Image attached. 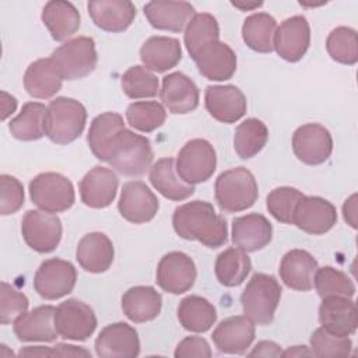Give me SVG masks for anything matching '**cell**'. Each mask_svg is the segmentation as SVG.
<instances>
[{"instance_id":"cell-1","label":"cell","mask_w":358,"mask_h":358,"mask_svg":"<svg viewBox=\"0 0 358 358\" xmlns=\"http://www.w3.org/2000/svg\"><path fill=\"white\" fill-rule=\"evenodd\" d=\"M175 232L186 241H199L215 249L228 239V225L208 201L194 200L175 208L172 215Z\"/></svg>"},{"instance_id":"cell-2","label":"cell","mask_w":358,"mask_h":358,"mask_svg":"<svg viewBox=\"0 0 358 358\" xmlns=\"http://www.w3.org/2000/svg\"><path fill=\"white\" fill-rule=\"evenodd\" d=\"M154 152L150 140L129 129H123L113 140L108 164L119 173L130 178L144 175L152 164Z\"/></svg>"},{"instance_id":"cell-3","label":"cell","mask_w":358,"mask_h":358,"mask_svg":"<svg viewBox=\"0 0 358 358\" xmlns=\"http://www.w3.org/2000/svg\"><path fill=\"white\" fill-rule=\"evenodd\" d=\"M87 123L85 106L67 96H57L50 101L45 116V136L55 144H69L77 140Z\"/></svg>"},{"instance_id":"cell-4","label":"cell","mask_w":358,"mask_h":358,"mask_svg":"<svg viewBox=\"0 0 358 358\" xmlns=\"http://www.w3.org/2000/svg\"><path fill=\"white\" fill-rule=\"evenodd\" d=\"M281 285L274 275L255 273L241 294V303L245 315L255 324H271L281 299Z\"/></svg>"},{"instance_id":"cell-5","label":"cell","mask_w":358,"mask_h":358,"mask_svg":"<svg viewBox=\"0 0 358 358\" xmlns=\"http://www.w3.org/2000/svg\"><path fill=\"white\" fill-rule=\"evenodd\" d=\"M215 201L225 213H239L250 208L259 196L257 182L245 166L224 171L215 179Z\"/></svg>"},{"instance_id":"cell-6","label":"cell","mask_w":358,"mask_h":358,"mask_svg":"<svg viewBox=\"0 0 358 358\" xmlns=\"http://www.w3.org/2000/svg\"><path fill=\"white\" fill-rule=\"evenodd\" d=\"M50 59L63 80L84 78L95 70L98 63L95 42L90 36L73 38L56 48Z\"/></svg>"},{"instance_id":"cell-7","label":"cell","mask_w":358,"mask_h":358,"mask_svg":"<svg viewBox=\"0 0 358 358\" xmlns=\"http://www.w3.org/2000/svg\"><path fill=\"white\" fill-rule=\"evenodd\" d=\"M29 196L32 203L42 211L63 213L76 200L73 183L57 172H42L29 182Z\"/></svg>"},{"instance_id":"cell-8","label":"cell","mask_w":358,"mask_h":358,"mask_svg":"<svg viewBox=\"0 0 358 358\" xmlns=\"http://www.w3.org/2000/svg\"><path fill=\"white\" fill-rule=\"evenodd\" d=\"M176 172L189 185L208 180L217 166V154L210 141L193 138L187 141L176 157Z\"/></svg>"},{"instance_id":"cell-9","label":"cell","mask_w":358,"mask_h":358,"mask_svg":"<svg viewBox=\"0 0 358 358\" xmlns=\"http://www.w3.org/2000/svg\"><path fill=\"white\" fill-rule=\"evenodd\" d=\"M62 221L56 214L28 210L21 220V234L25 243L38 253L53 252L62 239Z\"/></svg>"},{"instance_id":"cell-10","label":"cell","mask_w":358,"mask_h":358,"mask_svg":"<svg viewBox=\"0 0 358 358\" xmlns=\"http://www.w3.org/2000/svg\"><path fill=\"white\" fill-rule=\"evenodd\" d=\"M77 282L76 267L63 259L53 257L41 263L34 275V289L48 301L69 295Z\"/></svg>"},{"instance_id":"cell-11","label":"cell","mask_w":358,"mask_h":358,"mask_svg":"<svg viewBox=\"0 0 358 358\" xmlns=\"http://www.w3.org/2000/svg\"><path fill=\"white\" fill-rule=\"evenodd\" d=\"M55 326L64 340L84 341L95 331L96 316L90 305L73 298L56 308Z\"/></svg>"},{"instance_id":"cell-12","label":"cell","mask_w":358,"mask_h":358,"mask_svg":"<svg viewBox=\"0 0 358 358\" xmlns=\"http://www.w3.org/2000/svg\"><path fill=\"white\" fill-rule=\"evenodd\" d=\"M292 151L306 165H320L329 159L333 151L330 131L319 123L299 126L292 134Z\"/></svg>"},{"instance_id":"cell-13","label":"cell","mask_w":358,"mask_h":358,"mask_svg":"<svg viewBox=\"0 0 358 358\" xmlns=\"http://www.w3.org/2000/svg\"><path fill=\"white\" fill-rule=\"evenodd\" d=\"M197 277L193 259L183 252L164 255L157 267V284L165 292L179 295L189 291Z\"/></svg>"},{"instance_id":"cell-14","label":"cell","mask_w":358,"mask_h":358,"mask_svg":"<svg viewBox=\"0 0 358 358\" xmlns=\"http://www.w3.org/2000/svg\"><path fill=\"white\" fill-rule=\"evenodd\" d=\"M310 45V27L303 15H294L277 27L273 49L277 55L291 63L299 62Z\"/></svg>"},{"instance_id":"cell-15","label":"cell","mask_w":358,"mask_h":358,"mask_svg":"<svg viewBox=\"0 0 358 358\" xmlns=\"http://www.w3.org/2000/svg\"><path fill=\"white\" fill-rule=\"evenodd\" d=\"M117 208L126 221L145 224L157 215L159 201L144 182L131 180L123 185Z\"/></svg>"},{"instance_id":"cell-16","label":"cell","mask_w":358,"mask_h":358,"mask_svg":"<svg viewBox=\"0 0 358 358\" xmlns=\"http://www.w3.org/2000/svg\"><path fill=\"white\" fill-rule=\"evenodd\" d=\"M337 222L336 207L320 196H305L294 213V225L309 235H323Z\"/></svg>"},{"instance_id":"cell-17","label":"cell","mask_w":358,"mask_h":358,"mask_svg":"<svg viewBox=\"0 0 358 358\" xmlns=\"http://www.w3.org/2000/svg\"><path fill=\"white\" fill-rule=\"evenodd\" d=\"M95 352L102 358H134L140 354V338L124 322L108 324L95 340Z\"/></svg>"},{"instance_id":"cell-18","label":"cell","mask_w":358,"mask_h":358,"mask_svg":"<svg viewBox=\"0 0 358 358\" xmlns=\"http://www.w3.org/2000/svg\"><path fill=\"white\" fill-rule=\"evenodd\" d=\"M255 336V323L246 315H236L221 320L214 329L211 338L220 352L241 355L252 345Z\"/></svg>"},{"instance_id":"cell-19","label":"cell","mask_w":358,"mask_h":358,"mask_svg":"<svg viewBox=\"0 0 358 358\" xmlns=\"http://www.w3.org/2000/svg\"><path fill=\"white\" fill-rule=\"evenodd\" d=\"M159 98L171 113L186 115L199 106L200 92L190 77L175 71L162 78Z\"/></svg>"},{"instance_id":"cell-20","label":"cell","mask_w":358,"mask_h":358,"mask_svg":"<svg viewBox=\"0 0 358 358\" xmlns=\"http://www.w3.org/2000/svg\"><path fill=\"white\" fill-rule=\"evenodd\" d=\"M207 112L221 123H235L246 113V96L235 85H208L204 94Z\"/></svg>"},{"instance_id":"cell-21","label":"cell","mask_w":358,"mask_h":358,"mask_svg":"<svg viewBox=\"0 0 358 358\" xmlns=\"http://www.w3.org/2000/svg\"><path fill=\"white\" fill-rule=\"evenodd\" d=\"M192 59L199 73L211 81L229 80L236 71V55L231 46L221 41L204 45Z\"/></svg>"},{"instance_id":"cell-22","label":"cell","mask_w":358,"mask_h":358,"mask_svg":"<svg viewBox=\"0 0 358 358\" xmlns=\"http://www.w3.org/2000/svg\"><path fill=\"white\" fill-rule=\"evenodd\" d=\"M117 186L119 179L116 173L106 166L96 165L78 183L81 201L91 208H105L115 200Z\"/></svg>"},{"instance_id":"cell-23","label":"cell","mask_w":358,"mask_h":358,"mask_svg":"<svg viewBox=\"0 0 358 358\" xmlns=\"http://www.w3.org/2000/svg\"><path fill=\"white\" fill-rule=\"evenodd\" d=\"M320 327L326 331L350 337L357 330V305L348 296H326L319 306Z\"/></svg>"},{"instance_id":"cell-24","label":"cell","mask_w":358,"mask_h":358,"mask_svg":"<svg viewBox=\"0 0 358 358\" xmlns=\"http://www.w3.org/2000/svg\"><path fill=\"white\" fill-rule=\"evenodd\" d=\"M55 310L52 305H42L22 313L13 322L14 334L20 341L52 343L59 333L55 326Z\"/></svg>"},{"instance_id":"cell-25","label":"cell","mask_w":358,"mask_h":358,"mask_svg":"<svg viewBox=\"0 0 358 358\" xmlns=\"http://www.w3.org/2000/svg\"><path fill=\"white\" fill-rule=\"evenodd\" d=\"M271 238V222L263 214L250 213L232 221V242L246 253L266 248Z\"/></svg>"},{"instance_id":"cell-26","label":"cell","mask_w":358,"mask_h":358,"mask_svg":"<svg viewBox=\"0 0 358 358\" xmlns=\"http://www.w3.org/2000/svg\"><path fill=\"white\" fill-rule=\"evenodd\" d=\"M88 13L94 24L106 32H123L136 18V6L129 0H92Z\"/></svg>"},{"instance_id":"cell-27","label":"cell","mask_w":358,"mask_h":358,"mask_svg":"<svg viewBox=\"0 0 358 358\" xmlns=\"http://www.w3.org/2000/svg\"><path fill=\"white\" fill-rule=\"evenodd\" d=\"M316 259L303 249L288 250L280 263V278L295 291H310L313 288V277L317 270Z\"/></svg>"},{"instance_id":"cell-28","label":"cell","mask_w":358,"mask_h":358,"mask_svg":"<svg viewBox=\"0 0 358 358\" xmlns=\"http://www.w3.org/2000/svg\"><path fill=\"white\" fill-rule=\"evenodd\" d=\"M143 10L152 28L169 32H180L196 14L190 3L173 0L148 1Z\"/></svg>"},{"instance_id":"cell-29","label":"cell","mask_w":358,"mask_h":358,"mask_svg":"<svg viewBox=\"0 0 358 358\" xmlns=\"http://www.w3.org/2000/svg\"><path fill=\"white\" fill-rule=\"evenodd\" d=\"M113 243L103 232H90L77 245L76 259L81 268L88 273H105L113 263Z\"/></svg>"},{"instance_id":"cell-30","label":"cell","mask_w":358,"mask_h":358,"mask_svg":"<svg viewBox=\"0 0 358 358\" xmlns=\"http://www.w3.org/2000/svg\"><path fill=\"white\" fill-rule=\"evenodd\" d=\"M162 309L161 294L150 285H136L129 288L122 296V310L134 323L154 320Z\"/></svg>"},{"instance_id":"cell-31","label":"cell","mask_w":358,"mask_h":358,"mask_svg":"<svg viewBox=\"0 0 358 358\" xmlns=\"http://www.w3.org/2000/svg\"><path fill=\"white\" fill-rule=\"evenodd\" d=\"M140 59L150 71L165 73L173 69L182 59V46L176 38L151 36L141 49Z\"/></svg>"},{"instance_id":"cell-32","label":"cell","mask_w":358,"mask_h":358,"mask_svg":"<svg viewBox=\"0 0 358 358\" xmlns=\"http://www.w3.org/2000/svg\"><path fill=\"white\" fill-rule=\"evenodd\" d=\"M63 78L50 57L32 62L24 74V88L32 98L49 99L62 90Z\"/></svg>"},{"instance_id":"cell-33","label":"cell","mask_w":358,"mask_h":358,"mask_svg":"<svg viewBox=\"0 0 358 358\" xmlns=\"http://www.w3.org/2000/svg\"><path fill=\"white\" fill-rule=\"evenodd\" d=\"M150 182L165 199L182 201L194 193V186L186 183L176 172L173 158H161L150 168Z\"/></svg>"},{"instance_id":"cell-34","label":"cell","mask_w":358,"mask_h":358,"mask_svg":"<svg viewBox=\"0 0 358 358\" xmlns=\"http://www.w3.org/2000/svg\"><path fill=\"white\" fill-rule=\"evenodd\" d=\"M42 22L49 29L50 36L57 41H66L80 29L81 17L76 6L64 0L48 1L42 10Z\"/></svg>"},{"instance_id":"cell-35","label":"cell","mask_w":358,"mask_h":358,"mask_svg":"<svg viewBox=\"0 0 358 358\" xmlns=\"http://www.w3.org/2000/svg\"><path fill=\"white\" fill-rule=\"evenodd\" d=\"M123 129H126L123 117L116 112H103L91 122L87 141L99 161L108 162L110 145Z\"/></svg>"},{"instance_id":"cell-36","label":"cell","mask_w":358,"mask_h":358,"mask_svg":"<svg viewBox=\"0 0 358 358\" xmlns=\"http://www.w3.org/2000/svg\"><path fill=\"white\" fill-rule=\"evenodd\" d=\"M178 320L187 331L206 333L215 323L217 310L208 299L200 295H189L179 302Z\"/></svg>"},{"instance_id":"cell-37","label":"cell","mask_w":358,"mask_h":358,"mask_svg":"<svg viewBox=\"0 0 358 358\" xmlns=\"http://www.w3.org/2000/svg\"><path fill=\"white\" fill-rule=\"evenodd\" d=\"M48 106L41 102H27L21 112L10 120L8 130L14 138L35 141L45 136V116Z\"/></svg>"},{"instance_id":"cell-38","label":"cell","mask_w":358,"mask_h":358,"mask_svg":"<svg viewBox=\"0 0 358 358\" xmlns=\"http://www.w3.org/2000/svg\"><path fill=\"white\" fill-rule=\"evenodd\" d=\"M252 270V262L239 248H228L215 259V277L224 287L241 285Z\"/></svg>"},{"instance_id":"cell-39","label":"cell","mask_w":358,"mask_h":358,"mask_svg":"<svg viewBox=\"0 0 358 358\" xmlns=\"http://www.w3.org/2000/svg\"><path fill=\"white\" fill-rule=\"evenodd\" d=\"M277 29V21L268 13H255L249 15L242 25V39L248 48L259 53L273 50V39Z\"/></svg>"},{"instance_id":"cell-40","label":"cell","mask_w":358,"mask_h":358,"mask_svg":"<svg viewBox=\"0 0 358 358\" xmlns=\"http://www.w3.org/2000/svg\"><path fill=\"white\" fill-rule=\"evenodd\" d=\"M268 140L267 126L256 117H249L239 123L234 136L235 152L242 159H249L257 155Z\"/></svg>"},{"instance_id":"cell-41","label":"cell","mask_w":358,"mask_h":358,"mask_svg":"<svg viewBox=\"0 0 358 358\" xmlns=\"http://www.w3.org/2000/svg\"><path fill=\"white\" fill-rule=\"evenodd\" d=\"M185 45L193 57L204 45L220 41V27L215 17L210 13L194 14L185 29Z\"/></svg>"},{"instance_id":"cell-42","label":"cell","mask_w":358,"mask_h":358,"mask_svg":"<svg viewBox=\"0 0 358 358\" xmlns=\"http://www.w3.org/2000/svg\"><path fill=\"white\" fill-rule=\"evenodd\" d=\"M127 123L143 133H151L161 127L166 119V110L157 101H137L126 109Z\"/></svg>"},{"instance_id":"cell-43","label":"cell","mask_w":358,"mask_h":358,"mask_svg":"<svg viewBox=\"0 0 358 358\" xmlns=\"http://www.w3.org/2000/svg\"><path fill=\"white\" fill-rule=\"evenodd\" d=\"M313 285L322 299L326 296L352 298L355 294V285L352 280L345 273L331 266H324L320 268L317 267L313 277Z\"/></svg>"},{"instance_id":"cell-44","label":"cell","mask_w":358,"mask_h":358,"mask_svg":"<svg viewBox=\"0 0 358 358\" xmlns=\"http://www.w3.org/2000/svg\"><path fill=\"white\" fill-rule=\"evenodd\" d=\"M327 53L333 60L341 64L352 66L358 62V36L350 27L334 28L326 39Z\"/></svg>"},{"instance_id":"cell-45","label":"cell","mask_w":358,"mask_h":358,"mask_svg":"<svg viewBox=\"0 0 358 358\" xmlns=\"http://www.w3.org/2000/svg\"><path fill=\"white\" fill-rule=\"evenodd\" d=\"M122 90L131 99L152 98L159 92V81L144 66H131L122 76Z\"/></svg>"},{"instance_id":"cell-46","label":"cell","mask_w":358,"mask_h":358,"mask_svg":"<svg viewBox=\"0 0 358 358\" xmlns=\"http://www.w3.org/2000/svg\"><path fill=\"white\" fill-rule=\"evenodd\" d=\"M302 197L303 193H301L295 187H275L267 194L266 207L277 221L282 224H292L295 208Z\"/></svg>"},{"instance_id":"cell-47","label":"cell","mask_w":358,"mask_h":358,"mask_svg":"<svg viewBox=\"0 0 358 358\" xmlns=\"http://www.w3.org/2000/svg\"><path fill=\"white\" fill-rule=\"evenodd\" d=\"M310 352L315 357H348L352 341L350 337H340L326 331L323 327L316 329L310 336Z\"/></svg>"},{"instance_id":"cell-48","label":"cell","mask_w":358,"mask_h":358,"mask_svg":"<svg viewBox=\"0 0 358 358\" xmlns=\"http://www.w3.org/2000/svg\"><path fill=\"white\" fill-rule=\"evenodd\" d=\"M29 301L25 294L17 291L6 281L0 285V323L10 324L27 312Z\"/></svg>"},{"instance_id":"cell-49","label":"cell","mask_w":358,"mask_h":358,"mask_svg":"<svg viewBox=\"0 0 358 358\" xmlns=\"http://www.w3.org/2000/svg\"><path fill=\"white\" fill-rule=\"evenodd\" d=\"M0 214L8 215L17 213L24 204L22 183L11 175L0 176Z\"/></svg>"},{"instance_id":"cell-50","label":"cell","mask_w":358,"mask_h":358,"mask_svg":"<svg viewBox=\"0 0 358 358\" xmlns=\"http://www.w3.org/2000/svg\"><path fill=\"white\" fill-rule=\"evenodd\" d=\"M173 355L176 358H189V357L210 358L213 352L206 338L197 337V336H189L176 345Z\"/></svg>"},{"instance_id":"cell-51","label":"cell","mask_w":358,"mask_h":358,"mask_svg":"<svg viewBox=\"0 0 358 358\" xmlns=\"http://www.w3.org/2000/svg\"><path fill=\"white\" fill-rule=\"evenodd\" d=\"M248 355L249 357H281L282 350L277 343L263 340V341H259L253 347V350L250 352H248Z\"/></svg>"},{"instance_id":"cell-52","label":"cell","mask_w":358,"mask_h":358,"mask_svg":"<svg viewBox=\"0 0 358 358\" xmlns=\"http://www.w3.org/2000/svg\"><path fill=\"white\" fill-rule=\"evenodd\" d=\"M55 355L56 357H90L91 358V352L87 351L83 347H77L73 344H64V343H57L53 347Z\"/></svg>"},{"instance_id":"cell-53","label":"cell","mask_w":358,"mask_h":358,"mask_svg":"<svg viewBox=\"0 0 358 358\" xmlns=\"http://www.w3.org/2000/svg\"><path fill=\"white\" fill-rule=\"evenodd\" d=\"M355 211H357V194H352L348 200H345V203H344V206H343L344 220H345L352 228H357V224H355Z\"/></svg>"},{"instance_id":"cell-54","label":"cell","mask_w":358,"mask_h":358,"mask_svg":"<svg viewBox=\"0 0 358 358\" xmlns=\"http://www.w3.org/2000/svg\"><path fill=\"white\" fill-rule=\"evenodd\" d=\"M15 108L17 99L6 91H1V120H6L10 115H13Z\"/></svg>"},{"instance_id":"cell-55","label":"cell","mask_w":358,"mask_h":358,"mask_svg":"<svg viewBox=\"0 0 358 358\" xmlns=\"http://www.w3.org/2000/svg\"><path fill=\"white\" fill-rule=\"evenodd\" d=\"M20 357H55L53 348L35 345V347H25L18 352Z\"/></svg>"},{"instance_id":"cell-56","label":"cell","mask_w":358,"mask_h":358,"mask_svg":"<svg viewBox=\"0 0 358 358\" xmlns=\"http://www.w3.org/2000/svg\"><path fill=\"white\" fill-rule=\"evenodd\" d=\"M282 355L284 357H310L312 352L305 347V345H295V347H291L288 348L287 351H282Z\"/></svg>"},{"instance_id":"cell-57","label":"cell","mask_w":358,"mask_h":358,"mask_svg":"<svg viewBox=\"0 0 358 358\" xmlns=\"http://www.w3.org/2000/svg\"><path fill=\"white\" fill-rule=\"evenodd\" d=\"M263 3H253V4H241V3H232V6L241 8V10H250L255 7H260Z\"/></svg>"}]
</instances>
